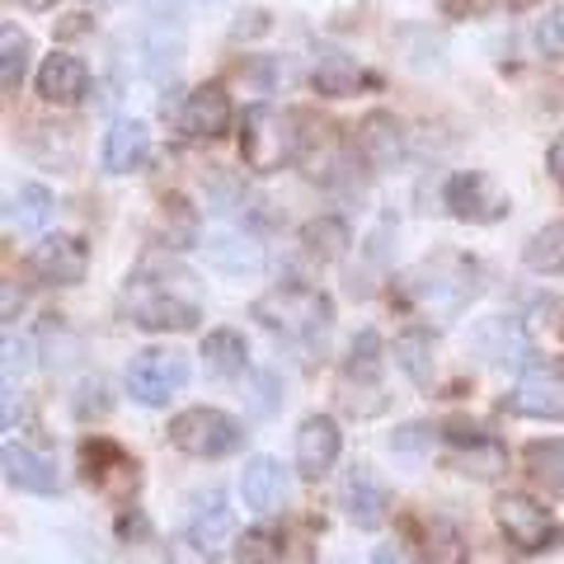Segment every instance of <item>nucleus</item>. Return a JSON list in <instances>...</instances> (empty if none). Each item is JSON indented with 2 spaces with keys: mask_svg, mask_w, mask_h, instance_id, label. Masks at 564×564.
Returning a JSON list of instances; mask_svg holds the SVG:
<instances>
[{
  "mask_svg": "<svg viewBox=\"0 0 564 564\" xmlns=\"http://www.w3.org/2000/svg\"><path fill=\"white\" fill-rule=\"evenodd\" d=\"M122 306L132 311V321L141 329H193L203 315V292L184 263L170 259H147L141 269L128 278Z\"/></svg>",
  "mask_w": 564,
  "mask_h": 564,
  "instance_id": "f257e3e1",
  "label": "nucleus"
},
{
  "mask_svg": "<svg viewBox=\"0 0 564 564\" xmlns=\"http://www.w3.org/2000/svg\"><path fill=\"white\" fill-rule=\"evenodd\" d=\"M404 288H410V296L423 311L456 315L475 292H480V269L462 254H437V259H423L419 269L404 273Z\"/></svg>",
  "mask_w": 564,
  "mask_h": 564,
  "instance_id": "f03ea898",
  "label": "nucleus"
},
{
  "mask_svg": "<svg viewBox=\"0 0 564 564\" xmlns=\"http://www.w3.org/2000/svg\"><path fill=\"white\" fill-rule=\"evenodd\" d=\"M296 118L273 109V104H254L240 118V155L254 174H273L282 165H292L296 155Z\"/></svg>",
  "mask_w": 564,
  "mask_h": 564,
  "instance_id": "7ed1b4c3",
  "label": "nucleus"
},
{
  "mask_svg": "<svg viewBox=\"0 0 564 564\" xmlns=\"http://www.w3.org/2000/svg\"><path fill=\"white\" fill-rule=\"evenodd\" d=\"M254 321H263L269 329H282L292 334V339H325L329 325H334V306L329 296L311 292V288H278L269 296H259L254 302Z\"/></svg>",
  "mask_w": 564,
  "mask_h": 564,
  "instance_id": "20e7f679",
  "label": "nucleus"
},
{
  "mask_svg": "<svg viewBox=\"0 0 564 564\" xmlns=\"http://www.w3.org/2000/svg\"><path fill=\"white\" fill-rule=\"evenodd\" d=\"M170 443L180 452H188V456H226V452H236L245 443V433H240V423L231 414L198 404V410H184L170 423Z\"/></svg>",
  "mask_w": 564,
  "mask_h": 564,
  "instance_id": "39448f33",
  "label": "nucleus"
},
{
  "mask_svg": "<svg viewBox=\"0 0 564 564\" xmlns=\"http://www.w3.org/2000/svg\"><path fill=\"white\" fill-rule=\"evenodd\" d=\"M188 381V362H184V352H170V348H147V352H137L132 367H128V391L132 400L141 404H170V395L180 391V386Z\"/></svg>",
  "mask_w": 564,
  "mask_h": 564,
  "instance_id": "423d86ee",
  "label": "nucleus"
},
{
  "mask_svg": "<svg viewBox=\"0 0 564 564\" xmlns=\"http://www.w3.org/2000/svg\"><path fill=\"white\" fill-rule=\"evenodd\" d=\"M513 414L527 419H564V362L560 358H536L513 386Z\"/></svg>",
  "mask_w": 564,
  "mask_h": 564,
  "instance_id": "0eeeda50",
  "label": "nucleus"
},
{
  "mask_svg": "<svg viewBox=\"0 0 564 564\" xmlns=\"http://www.w3.org/2000/svg\"><path fill=\"white\" fill-rule=\"evenodd\" d=\"M494 513H499V527L503 536L518 545V551H541L545 541H551V513L527 499V494H503L499 503H494Z\"/></svg>",
  "mask_w": 564,
  "mask_h": 564,
  "instance_id": "6e6552de",
  "label": "nucleus"
},
{
  "mask_svg": "<svg viewBox=\"0 0 564 564\" xmlns=\"http://www.w3.org/2000/svg\"><path fill=\"white\" fill-rule=\"evenodd\" d=\"M29 269L43 282H52V288H70V282H80L85 269H90V254H85V245L76 236H47L43 245H33Z\"/></svg>",
  "mask_w": 564,
  "mask_h": 564,
  "instance_id": "1a4fd4ad",
  "label": "nucleus"
},
{
  "mask_svg": "<svg viewBox=\"0 0 564 564\" xmlns=\"http://www.w3.org/2000/svg\"><path fill=\"white\" fill-rule=\"evenodd\" d=\"M447 207H452V217H462V221H499L508 212V198L485 174L466 170V174H452L447 180Z\"/></svg>",
  "mask_w": 564,
  "mask_h": 564,
  "instance_id": "9d476101",
  "label": "nucleus"
},
{
  "mask_svg": "<svg viewBox=\"0 0 564 564\" xmlns=\"http://www.w3.org/2000/svg\"><path fill=\"white\" fill-rule=\"evenodd\" d=\"M334 462H339V423L329 414H311L296 429V470L306 480H321V475H329Z\"/></svg>",
  "mask_w": 564,
  "mask_h": 564,
  "instance_id": "9b49d317",
  "label": "nucleus"
},
{
  "mask_svg": "<svg viewBox=\"0 0 564 564\" xmlns=\"http://www.w3.org/2000/svg\"><path fill=\"white\" fill-rule=\"evenodd\" d=\"M352 147H358L362 165L391 170L400 161V151H404V132H400V122L391 113H367L358 122V132H352Z\"/></svg>",
  "mask_w": 564,
  "mask_h": 564,
  "instance_id": "f8f14e48",
  "label": "nucleus"
},
{
  "mask_svg": "<svg viewBox=\"0 0 564 564\" xmlns=\"http://www.w3.org/2000/svg\"><path fill=\"white\" fill-rule=\"evenodd\" d=\"M231 128V95H226V85H198V90L188 95L184 104V132L188 137H221Z\"/></svg>",
  "mask_w": 564,
  "mask_h": 564,
  "instance_id": "ddd939ff",
  "label": "nucleus"
},
{
  "mask_svg": "<svg viewBox=\"0 0 564 564\" xmlns=\"http://www.w3.org/2000/svg\"><path fill=\"white\" fill-rule=\"evenodd\" d=\"M240 564H311V545L296 532H245L236 545Z\"/></svg>",
  "mask_w": 564,
  "mask_h": 564,
  "instance_id": "4468645a",
  "label": "nucleus"
},
{
  "mask_svg": "<svg viewBox=\"0 0 564 564\" xmlns=\"http://www.w3.org/2000/svg\"><path fill=\"white\" fill-rule=\"evenodd\" d=\"M147 155H151V132L137 118L113 122L109 137H104V170L109 174H132L147 165Z\"/></svg>",
  "mask_w": 564,
  "mask_h": 564,
  "instance_id": "2eb2a0df",
  "label": "nucleus"
},
{
  "mask_svg": "<svg viewBox=\"0 0 564 564\" xmlns=\"http://www.w3.org/2000/svg\"><path fill=\"white\" fill-rule=\"evenodd\" d=\"M240 494H245V508L254 513H273V508L288 499V475L273 456H250L240 470Z\"/></svg>",
  "mask_w": 564,
  "mask_h": 564,
  "instance_id": "dca6fc26",
  "label": "nucleus"
},
{
  "mask_svg": "<svg viewBox=\"0 0 564 564\" xmlns=\"http://www.w3.org/2000/svg\"><path fill=\"white\" fill-rule=\"evenodd\" d=\"M85 90H90V70H85V62L66 57V52H52L39 70V95L47 104H76Z\"/></svg>",
  "mask_w": 564,
  "mask_h": 564,
  "instance_id": "f3484780",
  "label": "nucleus"
},
{
  "mask_svg": "<svg viewBox=\"0 0 564 564\" xmlns=\"http://www.w3.org/2000/svg\"><path fill=\"white\" fill-rule=\"evenodd\" d=\"M6 480L14 489H29V494H57L62 489L57 466H52L47 456L20 447V443H6Z\"/></svg>",
  "mask_w": 564,
  "mask_h": 564,
  "instance_id": "a211bd4d",
  "label": "nucleus"
},
{
  "mask_svg": "<svg viewBox=\"0 0 564 564\" xmlns=\"http://www.w3.org/2000/svg\"><path fill=\"white\" fill-rule=\"evenodd\" d=\"M339 499H344L348 518L358 522V527H377V522L386 518V489L372 480V470H362V466H352V470L344 475Z\"/></svg>",
  "mask_w": 564,
  "mask_h": 564,
  "instance_id": "6ab92c4d",
  "label": "nucleus"
},
{
  "mask_svg": "<svg viewBox=\"0 0 564 564\" xmlns=\"http://www.w3.org/2000/svg\"><path fill=\"white\" fill-rule=\"evenodd\" d=\"M188 536H198L203 545H221L226 536H231V508H226V494L221 489H207V494L193 499Z\"/></svg>",
  "mask_w": 564,
  "mask_h": 564,
  "instance_id": "aec40b11",
  "label": "nucleus"
},
{
  "mask_svg": "<svg viewBox=\"0 0 564 564\" xmlns=\"http://www.w3.org/2000/svg\"><path fill=\"white\" fill-rule=\"evenodd\" d=\"M203 362L212 377H240L250 367V348H245L236 329H212L203 339Z\"/></svg>",
  "mask_w": 564,
  "mask_h": 564,
  "instance_id": "412c9836",
  "label": "nucleus"
},
{
  "mask_svg": "<svg viewBox=\"0 0 564 564\" xmlns=\"http://www.w3.org/2000/svg\"><path fill=\"white\" fill-rule=\"evenodd\" d=\"M358 85H362V70L352 57H344V52H334V47H325L321 57H315V90L321 95L344 99V95L358 90Z\"/></svg>",
  "mask_w": 564,
  "mask_h": 564,
  "instance_id": "4be33fe9",
  "label": "nucleus"
},
{
  "mask_svg": "<svg viewBox=\"0 0 564 564\" xmlns=\"http://www.w3.org/2000/svg\"><path fill=\"white\" fill-rule=\"evenodd\" d=\"M527 475L545 489V494H564V443L560 437H545V443H532L522 452Z\"/></svg>",
  "mask_w": 564,
  "mask_h": 564,
  "instance_id": "5701e85b",
  "label": "nucleus"
},
{
  "mask_svg": "<svg viewBox=\"0 0 564 564\" xmlns=\"http://www.w3.org/2000/svg\"><path fill=\"white\" fill-rule=\"evenodd\" d=\"M85 475H90L95 485H104V489H109L113 475L137 489V466H132L113 443H99V437H95V443H85Z\"/></svg>",
  "mask_w": 564,
  "mask_h": 564,
  "instance_id": "b1692460",
  "label": "nucleus"
},
{
  "mask_svg": "<svg viewBox=\"0 0 564 564\" xmlns=\"http://www.w3.org/2000/svg\"><path fill=\"white\" fill-rule=\"evenodd\" d=\"M395 362L410 372L414 386H429L433 381V334L429 329H410L395 339Z\"/></svg>",
  "mask_w": 564,
  "mask_h": 564,
  "instance_id": "393cba45",
  "label": "nucleus"
},
{
  "mask_svg": "<svg viewBox=\"0 0 564 564\" xmlns=\"http://www.w3.org/2000/svg\"><path fill=\"white\" fill-rule=\"evenodd\" d=\"M203 250H207V259L217 263V269H226V273H254L259 263H263L259 245H254V240H236V236H217V240H207Z\"/></svg>",
  "mask_w": 564,
  "mask_h": 564,
  "instance_id": "a878e982",
  "label": "nucleus"
},
{
  "mask_svg": "<svg viewBox=\"0 0 564 564\" xmlns=\"http://www.w3.org/2000/svg\"><path fill=\"white\" fill-rule=\"evenodd\" d=\"M423 555L433 564H466V541L447 518L423 522Z\"/></svg>",
  "mask_w": 564,
  "mask_h": 564,
  "instance_id": "bb28decb",
  "label": "nucleus"
},
{
  "mask_svg": "<svg viewBox=\"0 0 564 564\" xmlns=\"http://www.w3.org/2000/svg\"><path fill=\"white\" fill-rule=\"evenodd\" d=\"M24 66H29V39L20 29H6L0 33V85H6V95H20Z\"/></svg>",
  "mask_w": 564,
  "mask_h": 564,
  "instance_id": "cd10ccee",
  "label": "nucleus"
},
{
  "mask_svg": "<svg viewBox=\"0 0 564 564\" xmlns=\"http://www.w3.org/2000/svg\"><path fill=\"white\" fill-rule=\"evenodd\" d=\"M527 269L536 273H560L564 269V226H545V231H536L532 240H527Z\"/></svg>",
  "mask_w": 564,
  "mask_h": 564,
  "instance_id": "c85d7f7f",
  "label": "nucleus"
},
{
  "mask_svg": "<svg viewBox=\"0 0 564 564\" xmlns=\"http://www.w3.org/2000/svg\"><path fill=\"white\" fill-rule=\"evenodd\" d=\"M302 245L315 254V259H339L348 250V226L339 217H321V221H311L306 231H302Z\"/></svg>",
  "mask_w": 564,
  "mask_h": 564,
  "instance_id": "c756f323",
  "label": "nucleus"
},
{
  "mask_svg": "<svg viewBox=\"0 0 564 564\" xmlns=\"http://www.w3.org/2000/svg\"><path fill=\"white\" fill-rule=\"evenodd\" d=\"M47 217H52V193L43 184H24L20 198H14V221H20V231H39Z\"/></svg>",
  "mask_w": 564,
  "mask_h": 564,
  "instance_id": "7c9ffc66",
  "label": "nucleus"
},
{
  "mask_svg": "<svg viewBox=\"0 0 564 564\" xmlns=\"http://www.w3.org/2000/svg\"><path fill=\"white\" fill-rule=\"evenodd\" d=\"M377 352H381V339L372 329H362L358 339H352V362H348V372L344 377H358V381H377Z\"/></svg>",
  "mask_w": 564,
  "mask_h": 564,
  "instance_id": "2f4dec72",
  "label": "nucleus"
},
{
  "mask_svg": "<svg viewBox=\"0 0 564 564\" xmlns=\"http://www.w3.org/2000/svg\"><path fill=\"white\" fill-rule=\"evenodd\" d=\"M536 47L545 52V57H560L564 62V10H551L536 24Z\"/></svg>",
  "mask_w": 564,
  "mask_h": 564,
  "instance_id": "473e14b6",
  "label": "nucleus"
},
{
  "mask_svg": "<svg viewBox=\"0 0 564 564\" xmlns=\"http://www.w3.org/2000/svg\"><path fill=\"white\" fill-rule=\"evenodd\" d=\"M165 564H212V545H203L198 536H174L165 545Z\"/></svg>",
  "mask_w": 564,
  "mask_h": 564,
  "instance_id": "72a5a7b5",
  "label": "nucleus"
},
{
  "mask_svg": "<svg viewBox=\"0 0 564 564\" xmlns=\"http://www.w3.org/2000/svg\"><path fill=\"white\" fill-rule=\"evenodd\" d=\"M494 0H443V14L447 20H470V14H485Z\"/></svg>",
  "mask_w": 564,
  "mask_h": 564,
  "instance_id": "f704fd0d",
  "label": "nucleus"
},
{
  "mask_svg": "<svg viewBox=\"0 0 564 564\" xmlns=\"http://www.w3.org/2000/svg\"><path fill=\"white\" fill-rule=\"evenodd\" d=\"M24 367H29V344H24V339H20V344L6 339V372L14 377V372H24Z\"/></svg>",
  "mask_w": 564,
  "mask_h": 564,
  "instance_id": "c9c22d12",
  "label": "nucleus"
},
{
  "mask_svg": "<svg viewBox=\"0 0 564 564\" xmlns=\"http://www.w3.org/2000/svg\"><path fill=\"white\" fill-rule=\"evenodd\" d=\"M423 433H429L423 423H410V429H400V433L391 437V447H400V452H404V447H419V443H423Z\"/></svg>",
  "mask_w": 564,
  "mask_h": 564,
  "instance_id": "e433bc0d",
  "label": "nucleus"
},
{
  "mask_svg": "<svg viewBox=\"0 0 564 564\" xmlns=\"http://www.w3.org/2000/svg\"><path fill=\"white\" fill-rule=\"evenodd\" d=\"M20 306H24V292L14 288V282H6V321H14V315H20Z\"/></svg>",
  "mask_w": 564,
  "mask_h": 564,
  "instance_id": "4c0bfd02",
  "label": "nucleus"
},
{
  "mask_svg": "<svg viewBox=\"0 0 564 564\" xmlns=\"http://www.w3.org/2000/svg\"><path fill=\"white\" fill-rule=\"evenodd\" d=\"M372 564H414V560L404 555L400 545H381V551H377V560H372Z\"/></svg>",
  "mask_w": 564,
  "mask_h": 564,
  "instance_id": "58836bf2",
  "label": "nucleus"
},
{
  "mask_svg": "<svg viewBox=\"0 0 564 564\" xmlns=\"http://www.w3.org/2000/svg\"><path fill=\"white\" fill-rule=\"evenodd\" d=\"M551 174L564 184V137H555V147H551Z\"/></svg>",
  "mask_w": 564,
  "mask_h": 564,
  "instance_id": "ea45409f",
  "label": "nucleus"
},
{
  "mask_svg": "<svg viewBox=\"0 0 564 564\" xmlns=\"http://www.w3.org/2000/svg\"><path fill=\"white\" fill-rule=\"evenodd\" d=\"M24 6H29V10H52L57 0H24Z\"/></svg>",
  "mask_w": 564,
  "mask_h": 564,
  "instance_id": "a19ab883",
  "label": "nucleus"
},
{
  "mask_svg": "<svg viewBox=\"0 0 564 564\" xmlns=\"http://www.w3.org/2000/svg\"><path fill=\"white\" fill-rule=\"evenodd\" d=\"M513 10H532V6H541V0H508Z\"/></svg>",
  "mask_w": 564,
  "mask_h": 564,
  "instance_id": "79ce46f5",
  "label": "nucleus"
}]
</instances>
